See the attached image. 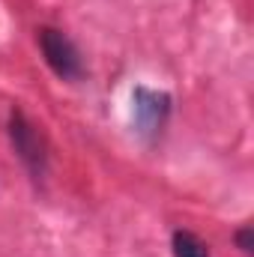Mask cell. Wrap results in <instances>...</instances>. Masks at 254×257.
Here are the masks:
<instances>
[{"label": "cell", "instance_id": "cell-2", "mask_svg": "<svg viewBox=\"0 0 254 257\" xmlns=\"http://www.w3.org/2000/svg\"><path fill=\"white\" fill-rule=\"evenodd\" d=\"M9 141H12L18 159L24 162V168L33 174V180H42L45 177V165H48L45 141H42L39 128L27 120V114L18 111V108L9 114Z\"/></svg>", "mask_w": 254, "mask_h": 257}, {"label": "cell", "instance_id": "cell-1", "mask_svg": "<svg viewBox=\"0 0 254 257\" xmlns=\"http://www.w3.org/2000/svg\"><path fill=\"white\" fill-rule=\"evenodd\" d=\"M171 93L138 84L132 90V123L144 141H156L171 117Z\"/></svg>", "mask_w": 254, "mask_h": 257}, {"label": "cell", "instance_id": "cell-4", "mask_svg": "<svg viewBox=\"0 0 254 257\" xmlns=\"http://www.w3.org/2000/svg\"><path fill=\"white\" fill-rule=\"evenodd\" d=\"M171 245H174V257H209L206 242L191 230H174Z\"/></svg>", "mask_w": 254, "mask_h": 257}, {"label": "cell", "instance_id": "cell-5", "mask_svg": "<svg viewBox=\"0 0 254 257\" xmlns=\"http://www.w3.org/2000/svg\"><path fill=\"white\" fill-rule=\"evenodd\" d=\"M236 245H239L245 254H251V248H254L251 245V227H242V230L236 233Z\"/></svg>", "mask_w": 254, "mask_h": 257}, {"label": "cell", "instance_id": "cell-3", "mask_svg": "<svg viewBox=\"0 0 254 257\" xmlns=\"http://www.w3.org/2000/svg\"><path fill=\"white\" fill-rule=\"evenodd\" d=\"M36 33H39L36 39H39L42 57L51 66V72L63 81H78L84 75V60H81V51L75 48V42L63 30H54V27H39Z\"/></svg>", "mask_w": 254, "mask_h": 257}]
</instances>
